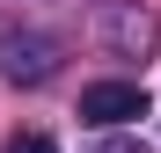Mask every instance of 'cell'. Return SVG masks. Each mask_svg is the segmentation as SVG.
<instances>
[{"mask_svg":"<svg viewBox=\"0 0 161 153\" xmlns=\"http://www.w3.org/2000/svg\"><path fill=\"white\" fill-rule=\"evenodd\" d=\"M80 117L88 124H132V117H147V88L139 80H95V88H80Z\"/></svg>","mask_w":161,"mask_h":153,"instance_id":"6da1fadb","label":"cell"},{"mask_svg":"<svg viewBox=\"0 0 161 153\" xmlns=\"http://www.w3.org/2000/svg\"><path fill=\"white\" fill-rule=\"evenodd\" d=\"M95 153H147V139H117L110 131V139H95Z\"/></svg>","mask_w":161,"mask_h":153,"instance_id":"3957f363","label":"cell"},{"mask_svg":"<svg viewBox=\"0 0 161 153\" xmlns=\"http://www.w3.org/2000/svg\"><path fill=\"white\" fill-rule=\"evenodd\" d=\"M8 153H59V146H51L44 131H15V139H8Z\"/></svg>","mask_w":161,"mask_h":153,"instance_id":"7a4b0ae2","label":"cell"}]
</instances>
